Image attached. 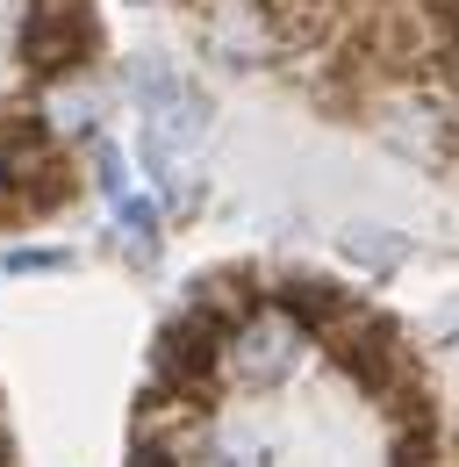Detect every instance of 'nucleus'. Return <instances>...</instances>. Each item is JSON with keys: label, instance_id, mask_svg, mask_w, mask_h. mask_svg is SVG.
Wrapping results in <instances>:
<instances>
[{"label": "nucleus", "instance_id": "f257e3e1", "mask_svg": "<svg viewBox=\"0 0 459 467\" xmlns=\"http://www.w3.org/2000/svg\"><path fill=\"white\" fill-rule=\"evenodd\" d=\"M101 29H94V7L87 0H29V22H22V58L36 79H72L79 65L94 58Z\"/></svg>", "mask_w": 459, "mask_h": 467}, {"label": "nucleus", "instance_id": "f03ea898", "mask_svg": "<svg viewBox=\"0 0 459 467\" xmlns=\"http://www.w3.org/2000/svg\"><path fill=\"white\" fill-rule=\"evenodd\" d=\"M129 87H137V101H144V137H158L172 151H194V144L209 137V101H201L187 79H172L166 65H137Z\"/></svg>", "mask_w": 459, "mask_h": 467}, {"label": "nucleus", "instance_id": "7ed1b4c3", "mask_svg": "<svg viewBox=\"0 0 459 467\" xmlns=\"http://www.w3.org/2000/svg\"><path fill=\"white\" fill-rule=\"evenodd\" d=\"M294 359H301V317L294 309H251L230 338V374L251 381V389L294 374Z\"/></svg>", "mask_w": 459, "mask_h": 467}, {"label": "nucleus", "instance_id": "20e7f679", "mask_svg": "<svg viewBox=\"0 0 459 467\" xmlns=\"http://www.w3.org/2000/svg\"><path fill=\"white\" fill-rule=\"evenodd\" d=\"M216 352H230L223 331H216V317L187 309V317H172L166 331H158V346H151V374H158V389H179V396H187V389L209 381Z\"/></svg>", "mask_w": 459, "mask_h": 467}, {"label": "nucleus", "instance_id": "39448f33", "mask_svg": "<svg viewBox=\"0 0 459 467\" xmlns=\"http://www.w3.org/2000/svg\"><path fill=\"white\" fill-rule=\"evenodd\" d=\"M344 252H352L359 266H402L409 244H402L395 231H344Z\"/></svg>", "mask_w": 459, "mask_h": 467}, {"label": "nucleus", "instance_id": "423d86ee", "mask_svg": "<svg viewBox=\"0 0 459 467\" xmlns=\"http://www.w3.org/2000/svg\"><path fill=\"white\" fill-rule=\"evenodd\" d=\"M209 461H216V467H266L273 453H266V439H244V431H216V439H209Z\"/></svg>", "mask_w": 459, "mask_h": 467}, {"label": "nucleus", "instance_id": "0eeeda50", "mask_svg": "<svg viewBox=\"0 0 459 467\" xmlns=\"http://www.w3.org/2000/svg\"><path fill=\"white\" fill-rule=\"evenodd\" d=\"M395 467H438V431H431V424H402L395 431Z\"/></svg>", "mask_w": 459, "mask_h": 467}, {"label": "nucleus", "instance_id": "6e6552de", "mask_svg": "<svg viewBox=\"0 0 459 467\" xmlns=\"http://www.w3.org/2000/svg\"><path fill=\"white\" fill-rule=\"evenodd\" d=\"M36 266L51 274V266H65V259H57V252H15V274H36Z\"/></svg>", "mask_w": 459, "mask_h": 467}, {"label": "nucleus", "instance_id": "1a4fd4ad", "mask_svg": "<svg viewBox=\"0 0 459 467\" xmlns=\"http://www.w3.org/2000/svg\"><path fill=\"white\" fill-rule=\"evenodd\" d=\"M129 467H172V461H166V453H144V446H137V461H129Z\"/></svg>", "mask_w": 459, "mask_h": 467}, {"label": "nucleus", "instance_id": "9d476101", "mask_svg": "<svg viewBox=\"0 0 459 467\" xmlns=\"http://www.w3.org/2000/svg\"><path fill=\"white\" fill-rule=\"evenodd\" d=\"M0 187H7V144H0Z\"/></svg>", "mask_w": 459, "mask_h": 467}]
</instances>
